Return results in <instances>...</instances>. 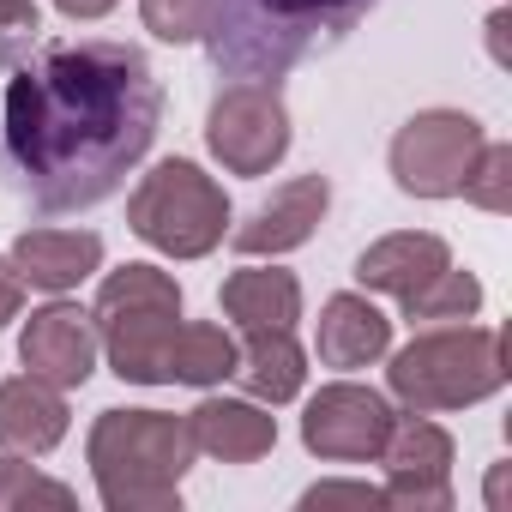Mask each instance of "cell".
I'll return each instance as SVG.
<instances>
[{
	"label": "cell",
	"instance_id": "6da1fadb",
	"mask_svg": "<svg viewBox=\"0 0 512 512\" xmlns=\"http://www.w3.org/2000/svg\"><path fill=\"white\" fill-rule=\"evenodd\" d=\"M163 91L127 43H55L19 61L7 91V157L43 211L103 205L151 151Z\"/></svg>",
	"mask_w": 512,
	"mask_h": 512
},
{
	"label": "cell",
	"instance_id": "7a4b0ae2",
	"mask_svg": "<svg viewBox=\"0 0 512 512\" xmlns=\"http://www.w3.org/2000/svg\"><path fill=\"white\" fill-rule=\"evenodd\" d=\"M109 512H175L193 470V428L169 410H103L85 440Z\"/></svg>",
	"mask_w": 512,
	"mask_h": 512
},
{
	"label": "cell",
	"instance_id": "3957f363",
	"mask_svg": "<svg viewBox=\"0 0 512 512\" xmlns=\"http://www.w3.org/2000/svg\"><path fill=\"white\" fill-rule=\"evenodd\" d=\"M374 0H223L211 61L241 79H278L314 43H338Z\"/></svg>",
	"mask_w": 512,
	"mask_h": 512
},
{
	"label": "cell",
	"instance_id": "277c9868",
	"mask_svg": "<svg viewBox=\"0 0 512 512\" xmlns=\"http://www.w3.org/2000/svg\"><path fill=\"white\" fill-rule=\"evenodd\" d=\"M506 338L494 326H440V332H422L410 338L392 368H386V386L404 410H422V416H440V410H470L482 398H494L506 386Z\"/></svg>",
	"mask_w": 512,
	"mask_h": 512
},
{
	"label": "cell",
	"instance_id": "5b68a950",
	"mask_svg": "<svg viewBox=\"0 0 512 512\" xmlns=\"http://www.w3.org/2000/svg\"><path fill=\"white\" fill-rule=\"evenodd\" d=\"M91 326H97V350L109 356L115 380H127V386H169L163 356H169V338L181 326V284L163 266L127 260L121 272L103 278Z\"/></svg>",
	"mask_w": 512,
	"mask_h": 512
},
{
	"label": "cell",
	"instance_id": "8992f818",
	"mask_svg": "<svg viewBox=\"0 0 512 512\" xmlns=\"http://www.w3.org/2000/svg\"><path fill=\"white\" fill-rule=\"evenodd\" d=\"M127 229L169 253V260H205L229 235V193L187 157H163L127 193Z\"/></svg>",
	"mask_w": 512,
	"mask_h": 512
},
{
	"label": "cell",
	"instance_id": "52a82bcc",
	"mask_svg": "<svg viewBox=\"0 0 512 512\" xmlns=\"http://www.w3.org/2000/svg\"><path fill=\"white\" fill-rule=\"evenodd\" d=\"M205 145L229 175H272L290 151V109L272 79H235L211 97Z\"/></svg>",
	"mask_w": 512,
	"mask_h": 512
},
{
	"label": "cell",
	"instance_id": "ba28073f",
	"mask_svg": "<svg viewBox=\"0 0 512 512\" xmlns=\"http://www.w3.org/2000/svg\"><path fill=\"white\" fill-rule=\"evenodd\" d=\"M488 145L482 121L464 109H422L392 139V181L410 199H458L476 151Z\"/></svg>",
	"mask_w": 512,
	"mask_h": 512
},
{
	"label": "cell",
	"instance_id": "9c48e42d",
	"mask_svg": "<svg viewBox=\"0 0 512 512\" xmlns=\"http://www.w3.org/2000/svg\"><path fill=\"white\" fill-rule=\"evenodd\" d=\"M392 422H398V410H392L386 392L356 386V380H332L308 398L302 446L326 464H368V458H380Z\"/></svg>",
	"mask_w": 512,
	"mask_h": 512
},
{
	"label": "cell",
	"instance_id": "30bf717a",
	"mask_svg": "<svg viewBox=\"0 0 512 512\" xmlns=\"http://www.w3.org/2000/svg\"><path fill=\"white\" fill-rule=\"evenodd\" d=\"M380 464H386V506H398V512H446L452 506V434L440 422H428L422 410L392 422Z\"/></svg>",
	"mask_w": 512,
	"mask_h": 512
},
{
	"label": "cell",
	"instance_id": "8fae6325",
	"mask_svg": "<svg viewBox=\"0 0 512 512\" xmlns=\"http://www.w3.org/2000/svg\"><path fill=\"white\" fill-rule=\"evenodd\" d=\"M97 326H91V314L79 308V302H49V308H37L31 320H25V332H19V362H25V374H37V380H49V386H61V392H73V386H85L91 374H97Z\"/></svg>",
	"mask_w": 512,
	"mask_h": 512
},
{
	"label": "cell",
	"instance_id": "7c38bea8",
	"mask_svg": "<svg viewBox=\"0 0 512 512\" xmlns=\"http://www.w3.org/2000/svg\"><path fill=\"white\" fill-rule=\"evenodd\" d=\"M326 205H332V181L326 175H296L241 229H229V241H235V253H247V260H260V253H296L302 241H314Z\"/></svg>",
	"mask_w": 512,
	"mask_h": 512
},
{
	"label": "cell",
	"instance_id": "4fadbf2b",
	"mask_svg": "<svg viewBox=\"0 0 512 512\" xmlns=\"http://www.w3.org/2000/svg\"><path fill=\"white\" fill-rule=\"evenodd\" d=\"M7 260L19 266V278L31 290L67 296V290H79L103 266V235L97 229H25Z\"/></svg>",
	"mask_w": 512,
	"mask_h": 512
},
{
	"label": "cell",
	"instance_id": "5bb4252c",
	"mask_svg": "<svg viewBox=\"0 0 512 512\" xmlns=\"http://www.w3.org/2000/svg\"><path fill=\"white\" fill-rule=\"evenodd\" d=\"M452 266V247L428 229H398V235H380L374 247H362V260H356V284L374 290V296H416L428 278H440Z\"/></svg>",
	"mask_w": 512,
	"mask_h": 512
},
{
	"label": "cell",
	"instance_id": "9a60e30c",
	"mask_svg": "<svg viewBox=\"0 0 512 512\" xmlns=\"http://www.w3.org/2000/svg\"><path fill=\"white\" fill-rule=\"evenodd\" d=\"M67 398L61 386L37 380V374H13L0 380V452H19V458H43L67 440Z\"/></svg>",
	"mask_w": 512,
	"mask_h": 512
},
{
	"label": "cell",
	"instance_id": "2e32d148",
	"mask_svg": "<svg viewBox=\"0 0 512 512\" xmlns=\"http://www.w3.org/2000/svg\"><path fill=\"white\" fill-rule=\"evenodd\" d=\"M193 452L217 458V464H253L278 446V416H266L253 398H205L193 416Z\"/></svg>",
	"mask_w": 512,
	"mask_h": 512
},
{
	"label": "cell",
	"instance_id": "e0dca14e",
	"mask_svg": "<svg viewBox=\"0 0 512 512\" xmlns=\"http://www.w3.org/2000/svg\"><path fill=\"white\" fill-rule=\"evenodd\" d=\"M314 350H320V362L326 368H368V362H380L386 350H392V320L368 302V296H332L326 308H320V326H314Z\"/></svg>",
	"mask_w": 512,
	"mask_h": 512
},
{
	"label": "cell",
	"instance_id": "ac0fdd59",
	"mask_svg": "<svg viewBox=\"0 0 512 512\" xmlns=\"http://www.w3.org/2000/svg\"><path fill=\"white\" fill-rule=\"evenodd\" d=\"M223 314L241 332H296L302 320V284L284 266H241L223 278Z\"/></svg>",
	"mask_w": 512,
	"mask_h": 512
},
{
	"label": "cell",
	"instance_id": "d6986e66",
	"mask_svg": "<svg viewBox=\"0 0 512 512\" xmlns=\"http://www.w3.org/2000/svg\"><path fill=\"white\" fill-rule=\"evenodd\" d=\"M235 380L247 386L253 404H290L308 386V350L290 332H247V344H235Z\"/></svg>",
	"mask_w": 512,
	"mask_h": 512
},
{
	"label": "cell",
	"instance_id": "ffe728a7",
	"mask_svg": "<svg viewBox=\"0 0 512 512\" xmlns=\"http://www.w3.org/2000/svg\"><path fill=\"white\" fill-rule=\"evenodd\" d=\"M163 374L181 380V386H223V380H235V338L223 326H205V320L175 326Z\"/></svg>",
	"mask_w": 512,
	"mask_h": 512
},
{
	"label": "cell",
	"instance_id": "44dd1931",
	"mask_svg": "<svg viewBox=\"0 0 512 512\" xmlns=\"http://www.w3.org/2000/svg\"><path fill=\"white\" fill-rule=\"evenodd\" d=\"M398 308H404L410 326H458V320H476V308H482V284H476L470 272L446 266L440 278H428V284H422L416 296H404Z\"/></svg>",
	"mask_w": 512,
	"mask_h": 512
},
{
	"label": "cell",
	"instance_id": "7402d4cb",
	"mask_svg": "<svg viewBox=\"0 0 512 512\" xmlns=\"http://www.w3.org/2000/svg\"><path fill=\"white\" fill-rule=\"evenodd\" d=\"M223 0H139V19L157 43H205L217 31Z\"/></svg>",
	"mask_w": 512,
	"mask_h": 512
},
{
	"label": "cell",
	"instance_id": "603a6c76",
	"mask_svg": "<svg viewBox=\"0 0 512 512\" xmlns=\"http://www.w3.org/2000/svg\"><path fill=\"white\" fill-rule=\"evenodd\" d=\"M25 506H49V512H73L79 494L55 476H37L31 464H19V452L0 458V512H25Z\"/></svg>",
	"mask_w": 512,
	"mask_h": 512
},
{
	"label": "cell",
	"instance_id": "cb8c5ba5",
	"mask_svg": "<svg viewBox=\"0 0 512 512\" xmlns=\"http://www.w3.org/2000/svg\"><path fill=\"white\" fill-rule=\"evenodd\" d=\"M458 193H464V205H476L488 217H506L512 211V145H482Z\"/></svg>",
	"mask_w": 512,
	"mask_h": 512
},
{
	"label": "cell",
	"instance_id": "d4e9b609",
	"mask_svg": "<svg viewBox=\"0 0 512 512\" xmlns=\"http://www.w3.org/2000/svg\"><path fill=\"white\" fill-rule=\"evenodd\" d=\"M37 37H43V7L37 0H0V73L31 61Z\"/></svg>",
	"mask_w": 512,
	"mask_h": 512
},
{
	"label": "cell",
	"instance_id": "484cf974",
	"mask_svg": "<svg viewBox=\"0 0 512 512\" xmlns=\"http://www.w3.org/2000/svg\"><path fill=\"white\" fill-rule=\"evenodd\" d=\"M302 506L308 512H320V506H386V488H374V482H314L308 494H302Z\"/></svg>",
	"mask_w": 512,
	"mask_h": 512
},
{
	"label": "cell",
	"instance_id": "4316f807",
	"mask_svg": "<svg viewBox=\"0 0 512 512\" xmlns=\"http://www.w3.org/2000/svg\"><path fill=\"white\" fill-rule=\"evenodd\" d=\"M19 308H25V278H19V266L7 253H0V326L19 320Z\"/></svg>",
	"mask_w": 512,
	"mask_h": 512
},
{
	"label": "cell",
	"instance_id": "83f0119b",
	"mask_svg": "<svg viewBox=\"0 0 512 512\" xmlns=\"http://www.w3.org/2000/svg\"><path fill=\"white\" fill-rule=\"evenodd\" d=\"M55 7H61L67 19H109L115 0H55Z\"/></svg>",
	"mask_w": 512,
	"mask_h": 512
}]
</instances>
